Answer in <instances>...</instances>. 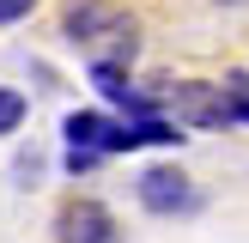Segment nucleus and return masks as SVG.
Instances as JSON below:
<instances>
[{
	"label": "nucleus",
	"mask_w": 249,
	"mask_h": 243,
	"mask_svg": "<svg viewBox=\"0 0 249 243\" xmlns=\"http://www.w3.org/2000/svg\"><path fill=\"white\" fill-rule=\"evenodd\" d=\"M61 36H67V43H85V49L104 43L109 61H122V67L140 55V31H134V18L116 6V0H67V12H61Z\"/></svg>",
	"instance_id": "obj_1"
},
{
	"label": "nucleus",
	"mask_w": 249,
	"mask_h": 243,
	"mask_svg": "<svg viewBox=\"0 0 249 243\" xmlns=\"http://www.w3.org/2000/svg\"><path fill=\"white\" fill-rule=\"evenodd\" d=\"M140 207L158 213V219H177V213H195L201 207V189L189 182V170L152 164V170H140Z\"/></svg>",
	"instance_id": "obj_2"
},
{
	"label": "nucleus",
	"mask_w": 249,
	"mask_h": 243,
	"mask_svg": "<svg viewBox=\"0 0 249 243\" xmlns=\"http://www.w3.org/2000/svg\"><path fill=\"white\" fill-rule=\"evenodd\" d=\"M170 104H177V122L182 128H237L231 122V104L219 85H201V79H182L170 85Z\"/></svg>",
	"instance_id": "obj_3"
},
{
	"label": "nucleus",
	"mask_w": 249,
	"mask_h": 243,
	"mask_svg": "<svg viewBox=\"0 0 249 243\" xmlns=\"http://www.w3.org/2000/svg\"><path fill=\"white\" fill-rule=\"evenodd\" d=\"M182 140V122H170V116H128V122H109V140H104V152H140V146H177Z\"/></svg>",
	"instance_id": "obj_4"
},
{
	"label": "nucleus",
	"mask_w": 249,
	"mask_h": 243,
	"mask_svg": "<svg viewBox=\"0 0 249 243\" xmlns=\"http://www.w3.org/2000/svg\"><path fill=\"white\" fill-rule=\"evenodd\" d=\"M55 237L61 243H116V219H109L104 201H73V207H61Z\"/></svg>",
	"instance_id": "obj_5"
},
{
	"label": "nucleus",
	"mask_w": 249,
	"mask_h": 243,
	"mask_svg": "<svg viewBox=\"0 0 249 243\" xmlns=\"http://www.w3.org/2000/svg\"><path fill=\"white\" fill-rule=\"evenodd\" d=\"M61 134H67V146L104 152V140H109V116H97V109H73V116L61 122Z\"/></svg>",
	"instance_id": "obj_6"
},
{
	"label": "nucleus",
	"mask_w": 249,
	"mask_h": 243,
	"mask_svg": "<svg viewBox=\"0 0 249 243\" xmlns=\"http://www.w3.org/2000/svg\"><path fill=\"white\" fill-rule=\"evenodd\" d=\"M24 116H31V97H24L18 85H0V140H12V134L24 128Z\"/></svg>",
	"instance_id": "obj_7"
},
{
	"label": "nucleus",
	"mask_w": 249,
	"mask_h": 243,
	"mask_svg": "<svg viewBox=\"0 0 249 243\" xmlns=\"http://www.w3.org/2000/svg\"><path fill=\"white\" fill-rule=\"evenodd\" d=\"M219 91H225V104H231V122H237V128H249V73H231Z\"/></svg>",
	"instance_id": "obj_8"
},
{
	"label": "nucleus",
	"mask_w": 249,
	"mask_h": 243,
	"mask_svg": "<svg viewBox=\"0 0 249 243\" xmlns=\"http://www.w3.org/2000/svg\"><path fill=\"white\" fill-rule=\"evenodd\" d=\"M36 6H43V0H0V31H6V24H24Z\"/></svg>",
	"instance_id": "obj_9"
},
{
	"label": "nucleus",
	"mask_w": 249,
	"mask_h": 243,
	"mask_svg": "<svg viewBox=\"0 0 249 243\" xmlns=\"http://www.w3.org/2000/svg\"><path fill=\"white\" fill-rule=\"evenodd\" d=\"M97 158H104V152H85V146H67V170H73V176H85V170H91Z\"/></svg>",
	"instance_id": "obj_10"
},
{
	"label": "nucleus",
	"mask_w": 249,
	"mask_h": 243,
	"mask_svg": "<svg viewBox=\"0 0 249 243\" xmlns=\"http://www.w3.org/2000/svg\"><path fill=\"white\" fill-rule=\"evenodd\" d=\"M219 6H249V0H219Z\"/></svg>",
	"instance_id": "obj_11"
}]
</instances>
